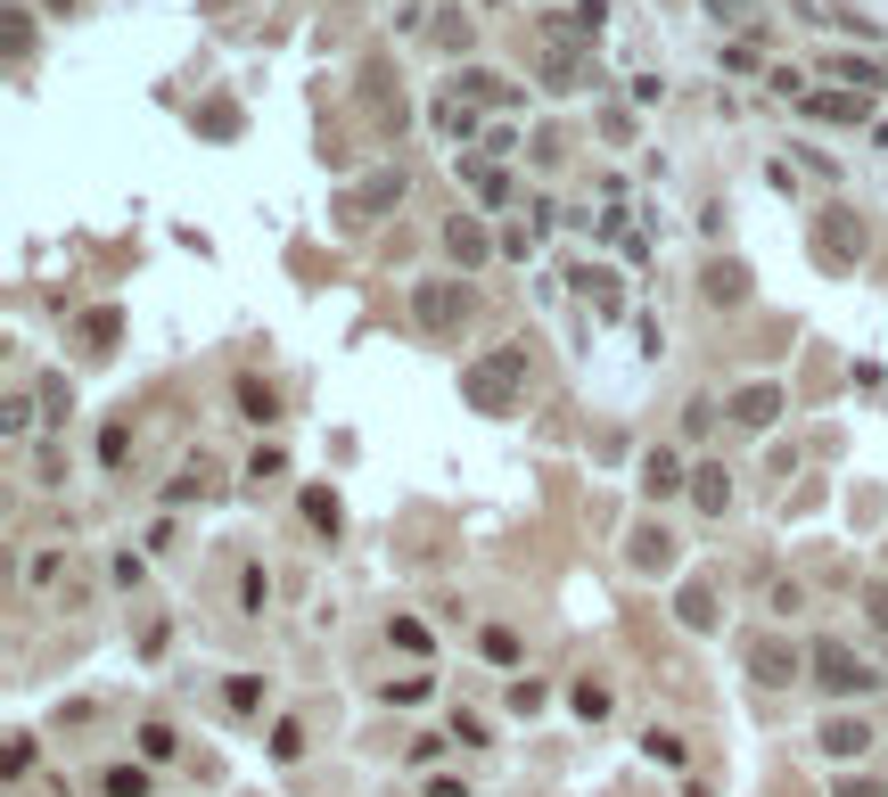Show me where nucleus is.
Returning a JSON list of instances; mask_svg holds the SVG:
<instances>
[{"instance_id": "nucleus-29", "label": "nucleus", "mask_w": 888, "mask_h": 797, "mask_svg": "<svg viewBox=\"0 0 888 797\" xmlns=\"http://www.w3.org/2000/svg\"><path fill=\"white\" fill-rule=\"evenodd\" d=\"M387 641H395V649H428V625H420V617H395Z\"/></svg>"}, {"instance_id": "nucleus-14", "label": "nucleus", "mask_w": 888, "mask_h": 797, "mask_svg": "<svg viewBox=\"0 0 888 797\" xmlns=\"http://www.w3.org/2000/svg\"><path fill=\"white\" fill-rule=\"evenodd\" d=\"M363 82H371V99H378V132H395V123H404V99H395V74H387V67H371Z\"/></svg>"}, {"instance_id": "nucleus-2", "label": "nucleus", "mask_w": 888, "mask_h": 797, "mask_svg": "<svg viewBox=\"0 0 888 797\" xmlns=\"http://www.w3.org/2000/svg\"><path fill=\"white\" fill-rule=\"evenodd\" d=\"M815 256L831 263V271H856V263H864V222L848 215V206H831V215H822V230H815Z\"/></svg>"}, {"instance_id": "nucleus-23", "label": "nucleus", "mask_w": 888, "mask_h": 797, "mask_svg": "<svg viewBox=\"0 0 888 797\" xmlns=\"http://www.w3.org/2000/svg\"><path fill=\"white\" fill-rule=\"evenodd\" d=\"M378 699H387V707H412V699H428V675H395L387 690H378Z\"/></svg>"}, {"instance_id": "nucleus-27", "label": "nucleus", "mask_w": 888, "mask_h": 797, "mask_svg": "<svg viewBox=\"0 0 888 797\" xmlns=\"http://www.w3.org/2000/svg\"><path fill=\"white\" fill-rule=\"evenodd\" d=\"M272 757H280V765L305 757V724H280V731H272Z\"/></svg>"}, {"instance_id": "nucleus-34", "label": "nucleus", "mask_w": 888, "mask_h": 797, "mask_svg": "<svg viewBox=\"0 0 888 797\" xmlns=\"http://www.w3.org/2000/svg\"><path fill=\"white\" fill-rule=\"evenodd\" d=\"M41 9H50V17H75V0H41Z\"/></svg>"}, {"instance_id": "nucleus-32", "label": "nucleus", "mask_w": 888, "mask_h": 797, "mask_svg": "<svg viewBox=\"0 0 888 797\" xmlns=\"http://www.w3.org/2000/svg\"><path fill=\"white\" fill-rule=\"evenodd\" d=\"M864 608H872V625H888V584H872V592H864Z\"/></svg>"}, {"instance_id": "nucleus-1", "label": "nucleus", "mask_w": 888, "mask_h": 797, "mask_svg": "<svg viewBox=\"0 0 888 797\" xmlns=\"http://www.w3.org/2000/svg\"><path fill=\"white\" fill-rule=\"evenodd\" d=\"M461 395H470L477 411H511V395H519V353H494V362H477L470 379H461Z\"/></svg>"}, {"instance_id": "nucleus-9", "label": "nucleus", "mask_w": 888, "mask_h": 797, "mask_svg": "<svg viewBox=\"0 0 888 797\" xmlns=\"http://www.w3.org/2000/svg\"><path fill=\"white\" fill-rule=\"evenodd\" d=\"M700 297L708 305H740V297H749V271H740V263H708L700 271Z\"/></svg>"}, {"instance_id": "nucleus-16", "label": "nucleus", "mask_w": 888, "mask_h": 797, "mask_svg": "<svg viewBox=\"0 0 888 797\" xmlns=\"http://www.w3.org/2000/svg\"><path fill=\"white\" fill-rule=\"evenodd\" d=\"M674 486H683V460H674V452H650V460H642V494H674Z\"/></svg>"}, {"instance_id": "nucleus-33", "label": "nucleus", "mask_w": 888, "mask_h": 797, "mask_svg": "<svg viewBox=\"0 0 888 797\" xmlns=\"http://www.w3.org/2000/svg\"><path fill=\"white\" fill-rule=\"evenodd\" d=\"M839 797H880V781H839Z\"/></svg>"}, {"instance_id": "nucleus-19", "label": "nucleus", "mask_w": 888, "mask_h": 797, "mask_svg": "<svg viewBox=\"0 0 888 797\" xmlns=\"http://www.w3.org/2000/svg\"><path fill=\"white\" fill-rule=\"evenodd\" d=\"M436 123H444V132H470V123H477V99H470V91L436 99Z\"/></svg>"}, {"instance_id": "nucleus-30", "label": "nucleus", "mask_w": 888, "mask_h": 797, "mask_svg": "<svg viewBox=\"0 0 888 797\" xmlns=\"http://www.w3.org/2000/svg\"><path fill=\"white\" fill-rule=\"evenodd\" d=\"M633 551H642V568H659V559H667V535H659V527H642V535H633Z\"/></svg>"}, {"instance_id": "nucleus-13", "label": "nucleus", "mask_w": 888, "mask_h": 797, "mask_svg": "<svg viewBox=\"0 0 888 797\" xmlns=\"http://www.w3.org/2000/svg\"><path fill=\"white\" fill-rule=\"evenodd\" d=\"M674 617H683L691 634H708V625H716V592H708V584H683V592H674Z\"/></svg>"}, {"instance_id": "nucleus-11", "label": "nucleus", "mask_w": 888, "mask_h": 797, "mask_svg": "<svg viewBox=\"0 0 888 797\" xmlns=\"http://www.w3.org/2000/svg\"><path fill=\"white\" fill-rule=\"evenodd\" d=\"M691 501H700V518H724L732 486H724V469H716V460H700V477H691Z\"/></svg>"}, {"instance_id": "nucleus-12", "label": "nucleus", "mask_w": 888, "mask_h": 797, "mask_svg": "<svg viewBox=\"0 0 888 797\" xmlns=\"http://www.w3.org/2000/svg\"><path fill=\"white\" fill-rule=\"evenodd\" d=\"M75 338H82V353H116L124 321H116V312H82V321H75Z\"/></svg>"}, {"instance_id": "nucleus-28", "label": "nucleus", "mask_w": 888, "mask_h": 797, "mask_svg": "<svg viewBox=\"0 0 888 797\" xmlns=\"http://www.w3.org/2000/svg\"><path fill=\"white\" fill-rule=\"evenodd\" d=\"M305 518H313V527H322V535H337V501H329L322 486H313V494H305Z\"/></svg>"}, {"instance_id": "nucleus-20", "label": "nucleus", "mask_w": 888, "mask_h": 797, "mask_svg": "<svg viewBox=\"0 0 888 797\" xmlns=\"http://www.w3.org/2000/svg\"><path fill=\"white\" fill-rule=\"evenodd\" d=\"M436 41H444V50H470V41H477V26H470L461 9H436Z\"/></svg>"}, {"instance_id": "nucleus-5", "label": "nucleus", "mask_w": 888, "mask_h": 797, "mask_svg": "<svg viewBox=\"0 0 888 797\" xmlns=\"http://www.w3.org/2000/svg\"><path fill=\"white\" fill-rule=\"evenodd\" d=\"M749 675H757V690L798 683V649H790V641H757V649H749Z\"/></svg>"}, {"instance_id": "nucleus-31", "label": "nucleus", "mask_w": 888, "mask_h": 797, "mask_svg": "<svg viewBox=\"0 0 888 797\" xmlns=\"http://www.w3.org/2000/svg\"><path fill=\"white\" fill-rule=\"evenodd\" d=\"M642 748H650V757H659V765H683V740H674V731H650Z\"/></svg>"}, {"instance_id": "nucleus-22", "label": "nucleus", "mask_w": 888, "mask_h": 797, "mask_svg": "<svg viewBox=\"0 0 888 797\" xmlns=\"http://www.w3.org/2000/svg\"><path fill=\"white\" fill-rule=\"evenodd\" d=\"M831 82H856V91H872L880 67H872V58H831Z\"/></svg>"}, {"instance_id": "nucleus-6", "label": "nucleus", "mask_w": 888, "mask_h": 797, "mask_svg": "<svg viewBox=\"0 0 888 797\" xmlns=\"http://www.w3.org/2000/svg\"><path fill=\"white\" fill-rule=\"evenodd\" d=\"M864 748H872V724H856V716H822V757L856 765Z\"/></svg>"}, {"instance_id": "nucleus-8", "label": "nucleus", "mask_w": 888, "mask_h": 797, "mask_svg": "<svg viewBox=\"0 0 888 797\" xmlns=\"http://www.w3.org/2000/svg\"><path fill=\"white\" fill-rule=\"evenodd\" d=\"M732 419H740V428H773V419H781V387H740Z\"/></svg>"}, {"instance_id": "nucleus-26", "label": "nucleus", "mask_w": 888, "mask_h": 797, "mask_svg": "<svg viewBox=\"0 0 888 797\" xmlns=\"http://www.w3.org/2000/svg\"><path fill=\"white\" fill-rule=\"evenodd\" d=\"M576 74H584L576 58H543V91H576Z\"/></svg>"}, {"instance_id": "nucleus-25", "label": "nucleus", "mask_w": 888, "mask_h": 797, "mask_svg": "<svg viewBox=\"0 0 888 797\" xmlns=\"http://www.w3.org/2000/svg\"><path fill=\"white\" fill-rule=\"evenodd\" d=\"M99 789H108V797H140V789H148V773H132V765H116V773H99Z\"/></svg>"}, {"instance_id": "nucleus-24", "label": "nucleus", "mask_w": 888, "mask_h": 797, "mask_svg": "<svg viewBox=\"0 0 888 797\" xmlns=\"http://www.w3.org/2000/svg\"><path fill=\"white\" fill-rule=\"evenodd\" d=\"M223 699L247 716V707H264V683H256V675H230V683H223Z\"/></svg>"}, {"instance_id": "nucleus-18", "label": "nucleus", "mask_w": 888, "mask_h": 797, "mask_svg": "<svg viewBox=\"0 0 888 797\" xmlns=\"http://www.w3.org/2000/svg\"><path fill=\"white\" fill-rule=\"evenodd\" d=\"M477 649H485V666H519V634H511V625H485Z\"/></svg>"}, {"instance_id": "nucleus-17", "label": "nucleus", "mask_w": 888, "mask_h": 797, "mask_svg": "<svg viewBox=\"0 0 888 797\" xmlns=\"http://www.w3.org/2000/svg\"><path fill=\"white\" fill-rule=\"evenodd\" d=\"M239 411L256 419V428H272V419H280V404H272V387H264V379H239Z\"/></svg>"}, {"instance_id": "nucleus-15", "label": "nucleus", "mask_w": 888, "mask_h": 797, "mask_svg": "<svg viewBox=\"0 0 888 797\" xmlns=\"http://www.w3.org/2000/svg\"><path fill=\"white\" fill-rule=\"evenodd\" d=\"M864 108H872L864 91H822V99H807V116H831V123H856Z\"/></svg>"}, {"instance_id": "nucleus-3", "label": "nucleus", "mask_w": 888, "mask_h": 797, "mask_svg": "<svg viewBox=\"0 0 888 797\" xmlns=\"http://www.w3.org/2000/svg\"><path fill=\"white\" fill-rule=\"evenodd\" d=\"M807 666H815V683L831 690V699H856V690H872V675L856 666V649H839V641H822Z\"/></svg>"}, {"instance_id": "nucleus-10", "label": "nucleus", "mask_w": 888, "mask_h": 797, "mask_svg": "<svg viewBox=\"0 0 888 797\" xmlns=\"http://www.w3.org/2000/svg\"><path fill=\"white\" fill-rule=\"evenodd\" d=\"M444 247H453V263H485V247H494V239H485L470 215H453V222H444Z\"/></svg>"}, {"instance_id": "nucleus-7", "label": "nucleus", "mask_w": 888, "mask_h": 797, "mask_svg": "<svg viewBox=\"0 0 888 797\" xmlns=\"http://www.w3.org/2000/svg\"><path fill=\"white\" fill-rule=\"evenodd\" d=\"M395 198H404V173H378V181H363V190H346V222H371V215H387Z\"/></svg>"}, {"instance_id": "nucleus-21", "label": "nucleus", "mask_w": 888, "mask_h": 797, "mask_svg": "<svg viewBox=\"0 0 888 797\" xmlns=\"http://www.w3.org/2000/svg\"><path fill=\"white\" fill-rule=\"evenodd\" d=\"M174 748H181V740H174V724H140V757H148V765H165Z\"/></svg>"}, {"instance_id": "nucleus-4", "label": "nucleus", "mask_w": 888, "mask_h": 797, "mask_svg": "<svg viewBox=\"0 0 888 797\" xmlns=\"http://www.w3.org/2000/svg\"><path fill=\"white\" fill-rule=\"evenodd\" d=\"M412 312H420L428 329H453L461 312H470V288H453V280H428V288L412 297Z\"/></svg>"}]
</instances>
